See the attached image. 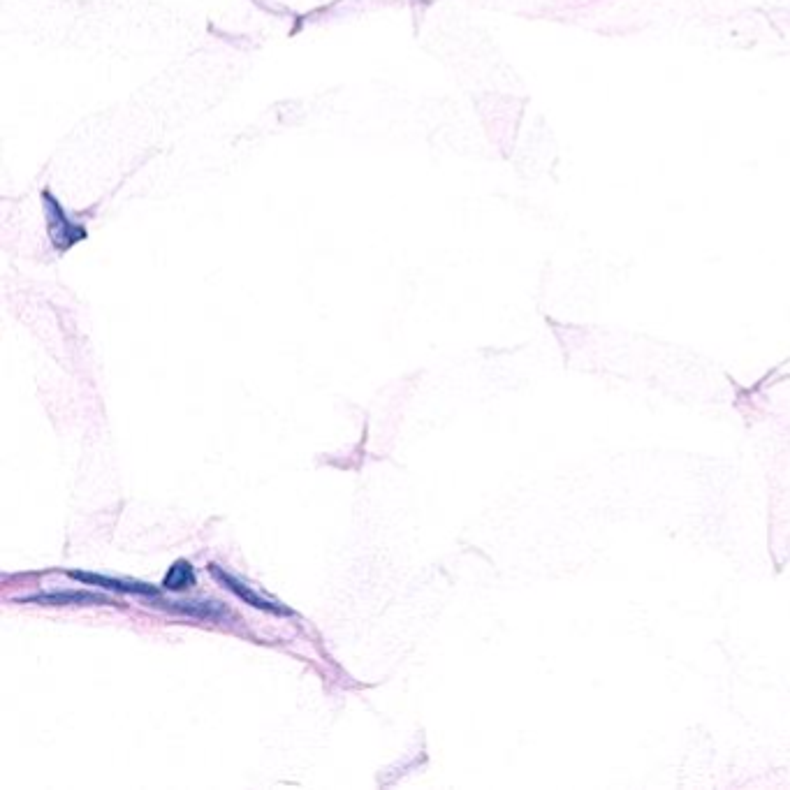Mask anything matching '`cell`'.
I'll return each instance as SVG.
<instances>
[{"mask_svg": "<svg viewBox=\"0 0 790 790\" xmlns=\"http://www.w3.org/2000/svg\"><path fill=\"white\" fill-rule=\"evenodd\" d=\"M153 605L163 607V610H170V612H181V614H188V617H200V619H218L221 617V612H225V607H221V603H174V601H156Z\"/></svg>", "mask_w": 790, "mask_h": 790, "instance_id": "cell-5", "label": "cell"}, {"mask_svg": "<svg viewBox=\"0 0 790 790\" xmlns=\"http://www.w3.org/2000/svg\"><path fill=\"white\" fill-rule=\"evenodd\" d=\"M65 575L72 580L89 584V587H100L107 591H121V594H135V596H158V587L137 580H121V577H109L102 573H86V570H65Z\"/></svg>", "mask_w": 790, "mask_h": 790, "instance_id": "cell-2", "label": "cell"}, {"mask_svg": "<svg viewBox=\"0 0 790 790\" xmlns=\"http://www.w3.org/2000/svg\"><path fill=\"white\" fill-rule=\"evenodd\" d=\"M19 603H33L45 607H70V605H119L112 598L102 594H91V591H47V594H35L19 598Z\"/></svg>", "mask_w": 790, "mask_h": 790, "instance_id": "cell-3", "label": "cell"}, {"mask_svg": "<svg viewBox=\"0 0 790 790\" xmlns=\"http://www.w3.org/2000/svg\"><path fill=\"white\" fill-rule=\"evenodd\" d=\"M197 584V575L193 563L186 559H177L167 568L163 577V589L167 591H190Z\"/></svg>", "mask_w": 790, "mask_h": 790, "instance_id": "cell-4", "label": "cell"}, {"mask_svg": "<svg viewBox=\"0 0 790 790\" xmlns=\"http://www.w3.org/2000/svg\"><path fill=\"white\" fill-rule=\"evenodd\" d=\"M209 573L214 575L225 589L232 591V594L237 596L241 603L251 605V607H255V610H262V612H269V614H281V617H290V614H295L290 610V607L262 598L258 591H253L246 582H241L239 577H234L232 573H228V570H223L221 566H218V563H209Z\"/></svg>", "mask_w": 790, "mask_h": 790, "instance_id": "cell-1", "label": "cell"}]
</instances>
